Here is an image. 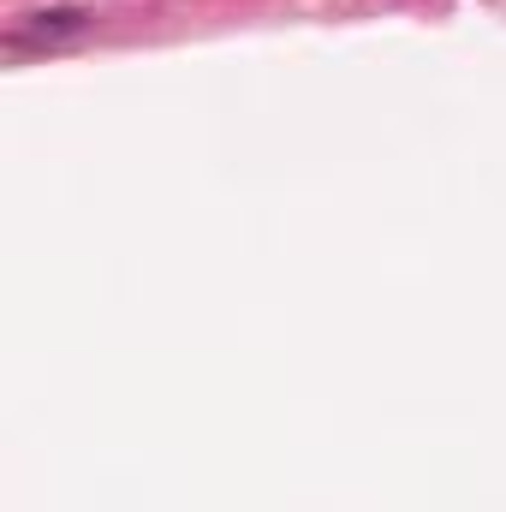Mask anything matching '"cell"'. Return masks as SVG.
<instances>
[{
  "instance_id": "obj_1",
  "label": "cell",
  "mask_w": 506,
  "mask_h": 512,
  "mask_svg": "<svg viewBox=\"0 0 506 512\" xmlns=\"http://www.w3.org/2000/svg\"><path fill=\"white\" fill-rule=\"evenodd\" d=\"M84 24H90L84 6H42V12H30V18L12 30V42H66V36H78Z\"/></svg>"
}]
</instances>
